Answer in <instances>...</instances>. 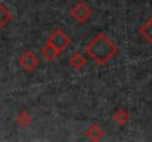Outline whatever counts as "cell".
I'll use <instances>...</instances> for the list:
<instances>
[{
    "mask_svg": "<svg viewBox=\"0 0 152 142\" xmlns=\"http://www.w3.org/2000/svg\"><path fill=\"white\" fill-rule=\"evenodd\" d=\"M86 136H87L90 141H101L102 138H103V130H102L101 126L93 124V126H90V127L87 129Z\"/></svg>",
    "mask_w": 152,
    "mask_h": 142,
    "instance_id": "obj_8",
    "label": "cell"
},
{
    "mask_svg": "<svg viewBox=\"0 0 152 142\" xmlns=\"http://www.w3.org/2000/svg\"><path fill=\"white\" fill-rule=\"evenodd\" d=\"M84 50L98 65H105L111 58L115 56L117 46L105 33H99L90 43L86 45Z\"/></svg>",
    "mask_w": 152,
    "mask_h": 142,
    "instance_id": "obj_1",
    "label": "cell"
},
{
    "mask_svg": "<svg viewBox=\"0 0 152 142\" xmlns=\"http://www.w3.org/2000/svg\"><path fill=\"white\" fill-rule=\"evenodd\" d=\"M48 43L52 45L58 52L62 53L66 47L71 45V39H69V36H68L66 33H64L62 30H55L50 36H49Z\"/></svg>",
    "mask_w": 152,
    "mask_h": 142,
    "instance_id": "obj_2",
    "label": "cell"
},
{
    "mask_svg": "<svg viewBox=\"0 0 152 142\" xmlns=\"http://www.w3.org/2000/svg\"><path fill=\"white\" fill-rule=\"evenodd\" d=\"M39 56L34 53V52H31V50H27L21 58H19V64H21V67L24 68V70H27V71H34L37 67H39Z\"/></svg>",
    "mask_w": 152,
    "mask_h": 142,
    "instance_id": "obj_4",
    "label": "cell"
},
{
    "mask_svg": "<svg viewBox=\"0 0 152 142\" xmlns=\"http://www.w3.org/2000/svg\"><path fill=\"white\" fill-rule=\"evenodd\" d=\"M87 62H89V58L84 56L81 52H75V53L69 58V64H71V67L75 68V70H83V68L87 65Z\"/></svg>",
    "mask_w": 152,
    "mask_h": 142,
    "instance_id": "obj_5",
    "label": "cell"
},
{
    "mask_svg": "<svg viewBox=\"0 0 152 142\" xmlns=\"http://www.w3.org/2000/svg\"><path fill=\"white\" fill-rule=\"evenodd\" d=\"M42 55H43V58H45L46 61H55V59L61 55V52H58L52 45L46 43V46L42 49Z\"/></svg>",
    "mask_w": 152,
    "mask_h": 142,
    "instance_id": "obj_10",
    "label": "cell"
},
{
    "mask_svg": "<svg viewBox=\"0 0 152 142\" xmlns=\"http://www.w3.org/2000/svg\"><path fill=\"white\" fill-rule=\"evenodd\" d=\"M139 34H140V37H142L146 43L152 45V18H149V19L139 28Z\"/></svg>",
    "mask_w": 152,
    "mask_h": 142,
    "instance_id": "obj_6",
    "label": "cell"
},
{
    "mask_svg": "<svg viewBox=\"0 0 152 142\" xmlns=\"http://www.w3.org/2000/svg\"><path fill=\"white\" fill-rule=\"evenodd\" d=\"M130 120V113L126 110V108H118L115 113H114V121L120 126H124L126 123H129Z\"/></svg>",
    "mask_w": 152,
    "mask_h": 142,
    "instance_id": "obj_7",
    "label": "cell"
},
{
    "mask_svg": "<svg viewBox=\"0 0 152 142\" xmlns=\"http://www.w3.org/2000/svg\"><path fill=\"white\" fill-rule=\"evenodd\" d=\"M71 16L77 21V22H80V24H84V22H87L89 21V18L92 16V9L86 4V3H77L75 6H72L71 7Z\"/></svg>",
    "mask_w": 152,
    "mask_h": 142,
    "instance_id": "obj_3",
    "label": "cell"
},
{
    "mask_svg": "<svg viewBox=\"0 0 152 142\" xmlns=\"http://www.w3.org/2000/svg\"><path fill=\"white\" fill-rule=\"evenodd\" d=\"M10 21H12V13H10V10H9L3 3H0V30H3Z\"/></svg>",
    "mask_w": 152,
    "mask_h": 142,
    "instance_id": "obj_9",
    "label": "cell"
},
{
    "mask_svg": "<svg viewBox=\"0 0 152 142\" xmlns=\"http://www.w3.org/2000/svg\"><path fill=\"white\" fill-rule=\"evenodd\" d=\"M31 114L28 113V111H21L19 113V116L16 117V123L19 124V126H28V124H31Z\"/></svg>",
    "mask_w": 152,
    "mask_h": 142,
    "instance_id": "obj_11",
    "label": "cell"
}]
</instances>
